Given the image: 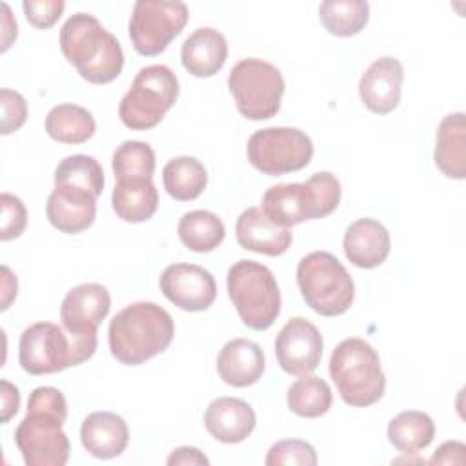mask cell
Here are the masks:
<instances>
[{
	"label": "cell",
	"mask_w": 466,
	"mask_h": 466,
	"mask_svg": "<svg viewBox=\"0 0 466 466\" xmlns=\"http://www.w3.org/2000/svg\"><path fill=\"white\" fill-rule=\"evenodd\" d=\"M67 419V402L60 390L38 386L27 400V413L15 431V442L27 466H64L71 446L62 430Z\"/></svg>",
	"instance_id": "1"
},
{
	"label": "cell",
	"mask_w": 466,
	"mask_h": 466,
	"mask_svg": "<svg viewBox=\"0 0 466 466\" xmlns=\"http://www.w3.org/2000/svg\"><path fill=\"white\" fill-rule=\"evenodd\" d=\"M175 337L171 315L155 302H133L109 322L111 355L126 366H138L166 351Z\"/></svg>",
	"instance_id": "2"
},
{
	"label": "cell",
	"mask_w": 466,
	"mask_h": 466,
	"mask_svg": "<svg viewBox=\"0 0 466 466\" xmlns=\"http://www.w3.org/2000/svg\"><path fill=\"white\" fill-rule=\"evenodd\" d=\"M60 49L76 73L91 84L113 82L124 67V51L96 16L75 13L60 29Z\"/></svg>",
	"instance_id": "3"
},
{
	"label": "cell",
	"mask_w": 466,
	"mask_h": 466,
	"mask_svg": "<svg viewBox=\"0 0 466 466\" xmlns=\"http://www.w3.org/2000/svg\"><path fill=\"white\" fill-rule=\"evenodd\" d=\"M96 351V333H71L55 322L27 326L18 340V362L31 375L78 366Z\"/></svg>",
	"instance_id": "4"
},
{
	"label": "cell",
	"mask_w": 466,
	"mask_h": 466,
	"mask_svg": "<svg viewBox=\"0 0 466 466\" xmlns=\"http://www.w3.org/2000/svg\"><path fill=\"white\" fill-rule=\"evenodd\" d=\"M342 187L329 171H317L306 182L277 184L262 195L260 209L280 228H291L304 220L324 218L340 202Z\"/></svg>",
	"instance_id": "5"
},
{
	"label": "cell",
	"mask_w": 466,
	"mask_h": 466,
	"mask_svg": "<svg viewBox=\"0 0 466 466\" xmlns=\"http://www.w3.org/2000/svg\"><path fill=\"white\" fill-rule=\"evenodd\" d=\"M329 377L340 399L353 408L379 402L386 390V375L377 350L359 337L340 340L329 357Z\"/></svg>",
	"instance_id": "6"
},
{
	"label": "cell",
	"mask_w": 466,
	"mask_h": 466,
	"mask_svg": "<svg viewBox=\"0 0 466 466\" xmlns=\"http://www.w3.org/2000/svg\"><path fill=\"white\" fill-rule=\"evenodd\" d=\"M297 284L306 304L319 315L339 317L355 299V284L342 262L328 251H311L297 266Z\"/></svg>",
	"instance_id": "7"
},
{
	"label": "cell",
	"mask_w": 466,
	"mask_h": 466,
	"mask_svg": "<svg viewBox=\"0 0 466 466\" xmlns=\"http://www.w3.org/2000/svg\"><path fill=\"white\" fill-rule=\"evenodd\" d=\"M228 295L240 320L255 331L271 328L280 313V289L275 275L257 260L242 258L228 269Z\"/></svg>",
	"instance_id": "8"
},
{
	"label": "cell",
	"mask_w": 466,
	"mask_h": 466,
	"mask_svg": "<svg viewBox=\"0 0 466 466\" xmlns=\"http://www.w3.org/2000/svg\"><path fill=\"white\" fill-rule=\"evenodd\" d=\"M178 78L164 64L142 67L118 104L122 124L133 131H147L160 124L178 98Z\"/></svg>",
	"instance_id": "9"
},
{
	"label": "cell",
	"mask_w": 466,
	"mask_h": 466,
	"mask_svg": "<svg viewBox=\"0 0 466 466\" xmlns=\"http://www.w3.org/2000/svg\"><path fill=\"white\" fill-rule=\"evenodd\" d=\"M228 87L244 118L268 120L279 113L286 84L273 64L262 58H244L229 71Z\"/></svg>",
	"instance_id": "10"
},
{
	"label": "cell",
	"mask_w": 466,
	"mask_h": 466,
	"mask_svg": "<svg viewBox=\"0 0 466 466\" xmlns=\"http://www.w3.org/2000/svg\"><path fill=\"white\" fill-rule=\"evenodd\" d=\"M249 164L269 177H280L306 167L313 157L311 138L297 127H264L248 140Z\"/></svg>",
	"instance_id": "11"
},
{
	"label": "cell",
	"mask_w": 466,
	"mask_h": 466,
	"mask_svg": "<svg viewBox=\"0 0 466 466\" xmlns=\"http://www.w3.org/2000/svg\"><path fill=\"white\" fill-rule=\"evenodd\" d=\"M189 9L178 0H138L129 18V38L142 56H157L182 33Z\"/></svg>",
	"instance_id": "12"
},
{
	"label": "cell",
	"mask_w": 466,
	"mask_h": 466,
	"mask_svg": "<svg viewBox=\"0 0 466 466\" xmlns=\"http://www.w3.org/2000/svg\"><path fill=\"white\" fill-rule=\"evenodd\" d=\"M322 335L313 322L304 317L289 319L275 339L279 366L289 375L313 373L322 359Z\"/></svg>",
	"instance_id": "13"
},
{
	"label": "cell",
	"mask_w": 466,
	"mask_h": 466,
	"mask_svg": "<svg viewBox=\"0 0 466 466\" xmlns=\"http://www.w3.org/2000/svg\"><path fill=\"white\" fill-rule=\"evenodd\" d=\"M162 295L184 311H204L217 299L213 275L197 264H169L160 275Z\"/></svg>",
	"instance_id": "14"
},
{
	"label": "cell",
	"mask_w": 466,
	"mask_h": 466,
	"mask_svg": "<svg viewBox=\"0 0 466 466\" xmlns=\"http://www.w3.org/2000/svg\"><path fill=\"white\" fill-rule=\"evenodd\" d=\"M111 309V295L106 286L84 282L71 288L60 306L62 326L71 333H96Z\"/></svg>",
	"instance_id": "15"
},
{
	"label": "cell",
	"mask_w": 466,
	"mask_h": 466,
	"mask_svg": "<svg viewBox=\"0 0 466 466\" xmlns=\"http://www.w3.org/2000/svg\"><path fill=\"white\" fill-rule=\"evenodd\" d=\"M404 67L393 56H380L368 66L359 80V96L375 115H388L400 102Z\"/></svg>",
	"instance_id": "16"
},
{
	"label": "cell",
	"mask_w": 466,
	"mask_h": 466,
	"mask_svg": "<svg viewBox=\"0 0 466 466\" xmlns=\"http://www.w3.org/2000/svg\"><path fill=\"white\" fill-rule=\"evenodd\" d=\"M46 217L62 233H82L95 222L96 197L80 187L55 186L46 204Z\"/></svg>",
	"instance_id": "17"
},
{
	"label": "cell",
	"mask_w": 466,
	"mask_h": 466,
	"mask_svg": "<svg viewBox=\"0 0 466 466\" xmlns=\"http://www.w3.org/2000/svg\"><path fill=\"white\" fill-rule=\"evenodd\" d=\"M255 424V410L237 397H218L211 400L204 411V426L208 433L224 444H238L246 441L253 433Z\"/></svg>",
	"instance_id": "18"
},
{
	"label": "cell",
	"mask_w": 466,
	"mask_h": 466,
	"mask_svg": "<svg viewBox=\"0 0 466 466\" xmlns=\"http://www.w3.org/2000/svg\"><path fill=\"white\" fill-rule=\"evenodd\" d=\"M235 235L240 248L268 257L284 255L293 242L291 229L273 224L260 208H248L238 215Z\"/></svg>",
	"instance_id": "19"
},
{
	"label": "cell",
	"mask_w": 466,
	"mask_h": 466,
	"mask_svg": "<svg viewBox=\"0 0 466 466\" xmlns=\"http://www.w3.org/2000/svg\"><path fill=\"white\" fill-rule=\"evenodd\" d=\"M346 258L362 269L379 268L390 255L391 238L388 229L375 218L351 222L342 240Z\"/></svg>",
	"instance_id": "20"
},
{
	"label": "cell",
	"mask_w": 466,
	"mask_h": 466,
	"mask_svg": "<svg viewBox=\"0 0 466 466\" xmlns=\"http://www.w3.org/2000/svg\"><path fill=\"white\" fill-rule=\"evenodd\" d=\"M266 368L262 348L249 339L226 342L217 357L218 377L233 388H248L258 382Z\"/></svg>",
	"instance_id": "21"
},
{
	"label": "cell",
	"mask_w": 466,
	"mask_h": 466,
	"mask_svg": "<svg viewBox=\"0 0 466 466\" xmlns=\"http://www.w3.org/2000/svg\"><path fill=\"white\" fill-rule=\"evenodd\" d=\"M80 441L95 459H115L127 448L129 428L113 411H93L82 420Z\"/></svg>",
	"instance_id": "22"
},
{
	"label": "cell",
	"mask_w": 466,
	"mask_h": 466,
	"mask_svg": "<svg viewBox=\"0 0 466 466\" xmlns=\"http://www.w3.org/2000/svg\"><path fill=\"white\" fill-rule=\"evenodd\" d=\"M180 60L189 75L209 78L224 67L228 60V42L220 31L198 27L184 40Z\"/></svg>",
	"instance_id": "23"
},
{
	"label": "cell",
	"mask_w": 466,
	"mask_h": 466,
	"mask_svg": "<svg viewBox=\"0 0 466 466\" xmlns=\"http://www.w3.org/2000/svg\"><path fill=\"white\" fill-rule=\"evenodd\" d=\"M435 166L442 175L462 180L466 177V120L464 113L446 115L437 127L433 151Z\"/></svg>",
	"instance_id": "24"
},
{
	"label": "cell",
	"mask_w": 466,
	"mask_h": 466,
	"mask_svg": "<svg viewBox=\"0 0 466 466\" xmlns=\"http://www.w3.org/2000/svg\"><path fill=\"white\" fill-rule=\"evenodd\" d=\"M111 204L118 218L131 224L149 220L158 209V189L153 178H122L116 180Z\"/></svg>",
	"instance_id": "25"
},
{
	"label": "cell",
	"mask_w": 466,
	"mask_h": 466,
	"mask_svg": "<svg viewBox=\"0 0 466 466\" xmlns=\"http://www.w3.org/2000/svg\"><path fill=\"white\" fill-rule=\"evenodd\" d=\"M46 133L60 144H84L95 131L96 122L82 106L76 104H58L49 109L44 120Z\"/></svg>",
	"instance_id": "26"
},
{
	"label": "cell",
	"mask_w": 466,
	"mask_h": 466,
	"mask_svg": "<svg viewBox=\"0 0 466 466\" xmlns=\"http://www.w3.org/2000/svg\"><path fill=\"white\" fill-rule=\"evenodd\" d=\"M162 182L167 195L175 200L187 202L198 198L208 186V171L195 157H175L162 169Z\"/></svg>",
	"instance_id": "27"
},
{
	"label": "cell",
	"mask_w": 466,
	"mask_h": 466,
	"mask_svg": "<svg viewBox=\"0 0 466 466\" xmlns=\"http://www.w3.org/2000/svg\"><path fill=\"white\" fill-rule=\"evenodd\" d=\"M433 437L435 422L424 411H400L388 424V441L404 455H413L428 448Z\"/></svg>",
	"instance_id": "28"
},
{
	"label": "cell",
	"mask_w": 466,
	"mask_h": 466,
	"mask_svg": "<svg viewBox=\"0 0 466 466\" xmlns=\"http://www.w3.org/2000/svg\"><path fill=\"white\" fill-rule=\"evenodd\" d=\"M177 231L180 242L195 253H209L217 249L226 237L224 222L208 209L184 213L178 220Z\"/></svg>",
	"instance_id": "29"
},
{
	"label": "cell",
	"mask_w": 466,
	"mask_h": 466,
	"mask_svg": "<svg viewBox=\"0 0 466 466\" xmlns=\"http://www.w3.org/2000/svg\"><path fill=\"white\" fill-rule=\"evenodd\" d=\"M288 408L304 419H317L331 408L333 393L329 384L317 375H300L288 388Z\"/></svg>",
	"instance_id": "30"
},
{
	"label": "cell",
	"mask_w": 466,
	"mask_h": 466,
	"mask_svg": "<svg viewBox=\"0 0 466 466\" xmlns=\"http://www.w3.org/2000/svg\"><path fill=\"white\" fill-rule=\"evenodd\" d=\"M319 18L335 36L359 35L370 20V4L364 0H326L319 5Z\"/></svg>",
	"instance_id": "31"
},
{
	"label": "cell",
	"mask_w": 466,
	"mask_h": 466,
	"mask_svg": "<svg viewBox=\"0 0 466 466\" xmlns=\"http://www.w3.org/2000/svg\"><path fill=\"white\" fill-rule=\"evenodd\" d=\"M104 169L95 157L69 155L55 169V186H73L93 193L96 198L104 191Z\"/></svg>",
	"instance_id": "32"
},
{
	"label": "cell",
	"mask_w": 466,
	"mask_h": 466,
	"mask_svg": "<svg viewBox=\"0 0 466 466\" xmlns=\"http://www.w3.org/2000/svg\"><path fill=\"white\" fill-rule=\"evenodd\" d=\"M155 151L147 142L126 140L122 142L111 160V167L116 180L122 178H153L155 173Z\"/></svg>",
	"instance_id": "33"
},
{
	"label": "cell",
	"mask_w": 466,
	"mask_h": 466,
	"mask_svg": "<svg viewBox=\"0 0 466 466\" xmlns=\"http://www.w3.org/2000/svg\"><path fill=\"white\" fill-rule=\"evenodd\" d=\"M266 466H315L319 462L315 448L300 439H284L275 442L266 455Z\"/></svg>",
	"instance_id": "34"
},
{
	"label": "cell",
	"mask_w": 466,
	"mask_h": 466,
	"mask_svg": "<svg viewBox=\"0 0 466 466\" xmlns=\"http://www.w3.org/2000/svg\"><path fill=\"white\" fill-rule=\"evenodd\" d=\"M0 208H2V226H0V238L9 242L18 238L27 224V209L24 202L11 193L0 195Z\"/></svg>",
	"instance_id": "35"
},
{
	"label": "cell",
	"mask_w": 466,
	"mask_h": 466,
	"mask_svg": "<svg viewBox=\"0 0 466 466\" xmlns=\"http://www.w3.org/2000/svg\"><path fill=\"white\" fill-rule=\"evenodd\" d=\"M0 107H2V124H0L2 135H11L25 124L27 102L18 91L2 87L0 89Z\"/></svg>",
	"instance_id": "36"
},
{
	"label": "cell",
	"mask_w": 466,
	"mask_h": 466,
	"mask_svg": "<svg viewBox=\"0 0 466 466\" xmlns=\"http://www.w3.org/2000/svg\"><path fill=\"white\" fill-rule=\"evenodd\" d=\"M27 22L36 29H49L58 22L66 9L62 0H25L22 4Z\"/></svg>",
	"instance_id": "37"
},
{
	"label": "cell",
	"mask_w": 466,
	"mask_h": 466,
	"mask_svg": "<svg viewBox=\"0 0 466 466\" xmlns=\"http://www.w3.org/2000/svg\"><path fill=\"white\" fill-rule=\"evenodd\" d=\"M466 446L461 441H446L442 442L433 457L430 459V464H464Z\"/></svg>",
	"instance_id": "38"
},
{
	"label": "cell",
	"mask_w": 466,
	"mask_h": 466,
	"mask_svg": "<svg viewBox=\"0 0 466 466\" xmlns=\"http://www.w3.org/2000/svg\"><path fill=\"white\" fill-rule=\"evenodd\" d=\"M0 397H2V424L9 422L11 417L16 415L18 408H20V391L15 384H11L9 380L2 379L0 380Z\"/></svg>",
	"instance_id": "39"
},
{
	"label": "cell",
	"mask_w": 466,
	"mask_h": 466,
	"mask_svg": "<svg viewBox=\"0 0 466 466\" xmlns=\"http://www.w3.org/2000/svg\"><path fill=\"white\" fill-rule=\"evenodd\" d=\"M169 466H187V464H195V466H208L209 464V459L198 450V448H193V446H178L171 451V455L167 457L166 461Z\"/></svg>",
	"instance_id": "40"
},
{
	"label": "cell",
	"mask_w": 466,
	"mask_h": 466,
	"mask_svg": "<svg viewBox=\"0 0 466 466\" xmlns=\"http://www.w3.org/2000/svg\"><path fill=\"white\" fill-rule=\"evenodd\" d=\"M16 289H18L16 277L7 266H2V304H0L2 311H5L11 306V302L16 299Z\"/></svg>",
	"instance_id": "41"
},
{
	"label": "cell",
	"mask_w": 466,
	"mask_h": 466,
	"mask_svg": "<svg viewBox=\"0 0 466 466\" xmlns=\"http://www.w3.org/2000/svg\"><path fill=\"white\" fill-rule=\"evenodd\" d=\"M2 51H7L9 46L13 44V40L16 38V20L11 15L9 5L4 2L2 4Z\"/></svg>",
	"instance_id": "42"
}]
</instances>
